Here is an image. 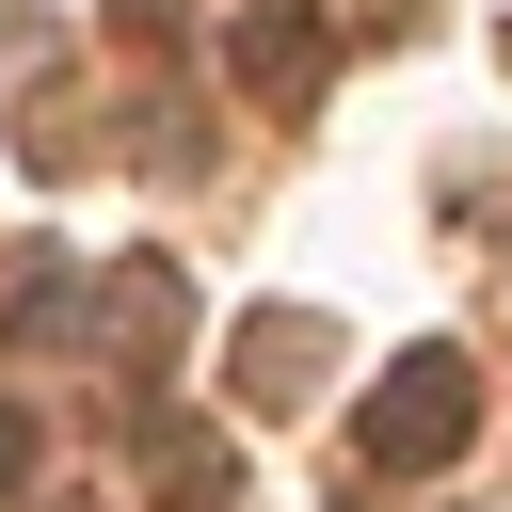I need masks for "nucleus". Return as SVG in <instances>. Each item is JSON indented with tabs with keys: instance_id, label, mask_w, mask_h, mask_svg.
I'll return each mask as SVG.
<instances>
[{
	"instance_id": "nucleus-2",
	"label": "nucleus",
	"mask_w": 512,
	"mask_h": 512,
	"mask_svg": "<svg viewBox=\"0 0 512 512\" xmlns=\"http://www.w3.org/2000/svg\"><path fill=\"white\" fill-rule=\"evenodd\" d=\"M224 64H240V96L304 112V96H320V64H336V32H320V16H240V48H224Z\"/></svg>"
},
{
	"instance_id": "nucleus-4",
	"label": "nucleus",
	"mask_w": 512,
	"mask_h": 512,
	"mask_svg": "<svg viewBox=\"0 0 512 512\" xmlns=\"http://www.w3.org/2000/svg\"><path fill=\"white\" fill-rule=\"evenodd\" d=\"M320 352H336L320 320H240V400H256V416H272V400H304L288 368H320Z\"/></svg>"
},
{
	"instance_id": "nucleus-1",
	"label": "nucleus",
	"mask_w": 512,
	"mask_h": 512,
	"mask_svg": "<svg viewBox=\"0 0 512 512\" xmlns=\"http://www.w3.org/2000/svg\"><path fill=\"white\" fill-rule=\"evenodd\" d=\"M464 432H480V384H464V352H400V368L368 384V416H352L368 480H432Z\"/></svg>"
},
{
	"instance_id": "nucleus-6",
	"label": "nucleus",
	"mask_w": 512,
	"mask_h": 512,
	"mask_svg": "<svg viewBox=\"0 0 512 512\" xmlns=\"http://www.w3.org/2000/svg\"><path fill=\"white\" fill-rule=\"evenodd\" d=\"M112 32H176V0H112Z\"/></svg>"
},
{
	"instance_id": "nucleus-3",
	"label": "nucleus",
	"mask_w": 512,
	"mask_h": 512,
	"mask_svg": "<svg viewBox=\"0 0 512 512\" xmlns=\"http://www.w3.org/2000/svg\"><path fill=\"white\" fill-rule=\"evenodd\" d=\"M96 320H112V352H176V320H192V304H176V272L144 256V272H112V288H96Z\"/></svg>"
},
{
	"instance_id": "nucleus-5",
	"label": "nucleus",
	"mask_w": 512,
	"mask_h": 512,
	"mask_svg": "<svg viewBox=\"0 0 512 512\" xmlns=\"http://www.w3.org/2000/svg\"><path fill=\"white\" fill-rule=\"evenodd\" d=\"M16 480H32V416L0 400V496H16Z\"/></svg>"
}]
</instances>
